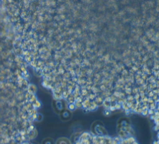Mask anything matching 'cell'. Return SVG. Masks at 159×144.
<instances>
[{
  "label": "cell",
  "mask_w": 159,
  "mask_h": 144,
  "mask_svg": "<svg viewBox=\"0 0 159 144\" xmlns=\"http://www.w3.org/2000/svg\"><path fill=\"white\" fill-rule=\"evenodd\" d=\"M143 109H139L138 110H137V112H139V113H141V112H143V110H142Z\"/></svg>",
  "instance_id": "obj_3"
},
{
  "label": "cell",
  "mask_w": 159,
  "mask_h": 144,
  "mask_svg": "<svg viewBox=\"0 0 159 144\" xmlns=\"http://www.w3.org/2000/svg\"><path fill=\"white\" fill-rule=\"evenodd\" d=\"M119 144H124V143H119Z\"/></svg>",
  "instance_id": "obj_10"
},
{
  "label": "cell",
  "mask_w": 159,
  "mask_h": 144,
  "mask_svg": "<svg viewBox=\"0 0 159 144\" xmlns=\"http://www.w3.org/2000/svg\"><path fill=\"white\" fill-rule=\"evenodd\" d=\"M114 107H115L116 109H119V108H120V105L119 104H116Z\"/></svg>",
  "instance_id": "obj_1"
},
{
  "label": "cell",
  "mask_w": 159,
  "mask_h": 144,
  "mask_svg": "<svg viewBox=\"0 0 159 144\" xmlns=\"http://www.w3.org/2000/svg\"><path fill=\"white\" fill-rule=\"evenodd\" d=\"M132 99H133V97H132V96H129V97H128V100H129V101L132 100Z\"/></svg>",
  "instance_id": "obj_4"
},
{
  "label": "cell",
  "mask_w": 159,
  "mask_h": 144,
  "mask_svg": "<svg viewBox=\"0 0 159 144\" xmlns=\"http://www.w3.org/2000/svg\"><path fill=\"white\" fill-rule=\"evenodd\" d=\"M139 94H136V95H135V98L136 99H138V98H139Z\"/></svg>",
  "instance_id": "obj_6"
},
{
  "label": "cell",
  "mask_w": 159,
  "mask_h": 144,
  "mask_svg": "<svg viewBox=\"0 0 159 144\" xmlns=\"http://www.w3.org/2000/svg\"><path fill=\"white\" fill-rule=\"evenodd\" d=\"M142 112H143V115H145V114H147L148 111H147V110L146 109V110H144Z\"/></svg>",
  "instance_id": "obj_2"
},
{
  "label": "cell",
  "mask_w": 159,
  "mask_h": 144,
  "mask_svg": "<svg viewBox=\"0 0 159 144\" xmlns=\"http://www.w3.org/2000/svg\"><path fill=\"white\" fill-rule=\"evenodd\" d=\"M149 96H150V97H151V96H153V94L152 92H150V95H149Z\"/></svg>",
  "instance_id": "obj_9"
},
{
  "label": "cell",
  "mask_w": 159,
  "mask_h": 144,
  "mask_svg": "<svg viewBox=\"0 0 159 144\" xmlns=\"http://www.w3.org/2000/svg\"><path fill=\"white\" fill-rule=\"evenodd\" d=\"M70 109H74L75 106H74V104H70Z\"/></svg>",
  "instance_id": "obj_5"
},
{
  "label": "cell",
  "mask_w": 159,
  "mask_h": 144,
  "mask_svg": "<svg viewBox=\"0 0 159 144\" xmlns=\"http://www.w3.org/2000/svg\"><path fill=\"white\" fill-rule=\"evenodd\" d=\"M148 102H153V100H152L151 98H149L148 100Z\"/></svg>",
  "instance_id": "obj_7"
},
{
  "label": "cell",
  "mask_w": 159,
  "mask_h": 144,
  "mask_svg": "<svg viewBox=\"0 0 159 144\" xmlns=\"http://www.w3.org/2000/svg\"><path fill=\"white\" fill-rule=\"evenodd\" d=\"M153 110H152L151 109L149 110V114H153Z\"/></svg>",
  "instance_id": "obj_8"
}]
</instances>
